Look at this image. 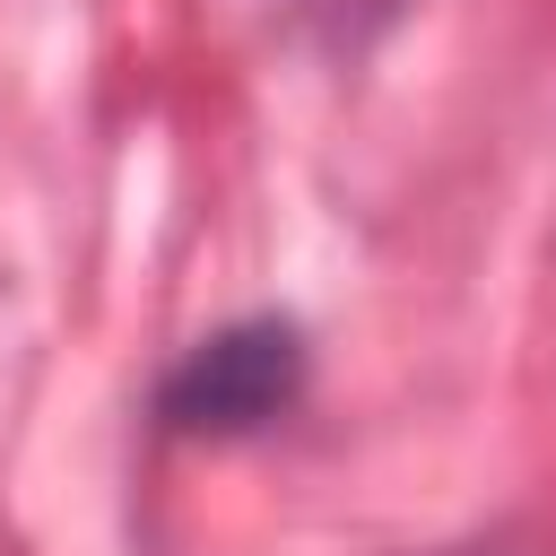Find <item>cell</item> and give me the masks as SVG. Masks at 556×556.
I'll list each match as a JSON object with an SVG mask.
<instances>
[{
  "mask_svg": "<svg viewBox=\"0 0 556 556\" xmlns=\"http://www.w3.org/2000/svg\"><path fill=\"white\" fill-rule=\"evenodd\" d=\"M304 330L278 321V313H252V321H226L208 330L165 382H156V426L165 434H191V443H243V434H269L278 417H295L304 400Z\"/></svg>",
  "mask_w": 556,
  "mask_h": 556,
  "instance_id": "6da1fadb",
  "label": "cell"
},
{
  "mask_svg": "<svg viewBox=\"0 0 556 556\" xmlns=\"http://www.w3.org/2000/svg\"><path fill=\"white\" fill-rule=\"evenodd\" d=\"M287 9H295V17H321L330 35H348V43H356V35H374L382 17H400L408 0H287Z\"/></svg>",
  "mask_w": 556,
  "mask_h": 556,
  "instance_id": "7a4b0ae2",
  "label": "cell"
}]
</instances>
